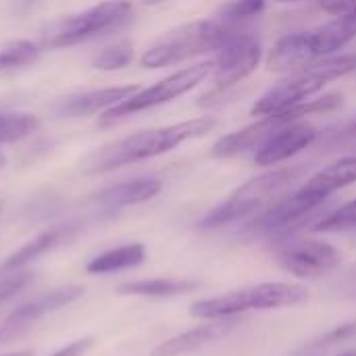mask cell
I'll return each instance as SVG.
<instances>
[{"instance_id":"obj_8","label":"cell","mask_w":356,"mask_h":356,"mask_svg":"<svg viewBox=\"0 0 356 356\" xmlns=\"http://www.w3.org/2000/svg\"><path fill=\"white\" fill-rule=\"evenodd\" d=\"M131 2L129 0H104L94 4L81 13L60 17L46 25L42 31V48L56 50L81 44L90 38L104 35L108 31L119 29L131 17Z\"/></svg>"},{"instance_id":"obj_29","label":"cell","mask_w":356,"mask_h":356,"mask_svg":"<svg viewBox=\"0 0 356 356\" xmlns=\"http://www.w3.org/2000/svg\"><path fill=\"white\" fill-rule=\"evenodd\" d=\"M319 6L334 17L356 15V0H319Z\"/></svg>"},{"instance_id":"obj_25","label":"cell","mask_w":356,"mask_h":356,"mask_svg":"<svg viewBox=\"0 0 356 356\" xmlns=\"http://www.w3.org/2000/svg\"><path fill=\"white\" fill-rule=\"evenodd\" d=\"M350 229H356V198L338 207L332 213H325L313 225V232H321V234H338V232H350Z\"/></svg>"},{"instance_id":"obj_7","label":"cell","mask_w":356,"mask_h":356,"mask_svg":"<svg viewBox=\"0 0 356 356\" xmlns=\"http://www.w3.org/2000/svg\"><path fill=\"white\" fill-rule=\"evenodd\" d=\"M340 106H342V94H338V92L325 94L321 98H311V100L300 102V104H296L292 108L261 117L259 121L219 138L213 144L211 154L217 156V159H232V156L244 154L248 150H257L269 136H273L282 127L292 125L296 121H305L307 117H313V115L332 113V111H336Z\"/></svg>"},{"instance_id":"obj_2","label":"cell","mask_w":356,"mask_h":356,"mask_svg":"<svg viewBox=\"0 0 356 356\" xmlns=\"http://www.w3.org/2000/svg\"><path fill=\"white\" fill-rule=\"evenodd\" d=\"M353 40H356V15H338L315 29L280 38L269 50L265 65L271 73L290 75L338 54Z\"/></svg>"},{"instance_id":"obj_19","label":"cell","mask_w":356,"mask_h":356,"mask_svg":"<svg viewBox=\"0 0 356 356\" xmlns=\"http://www.w3.org/2000/svg\"><path fill=\"white\" fill-rule=\"evenodd\" d=\"M144 261H146V246L140 242H134V244H125V246H119V248H113L94 257L86 265V271L92 275H106V273H117V271L140 267Z\"/></svg>"},{"instance_id":"obj_11","label":"cell","mask_w":356,"mask_h":356,"mask_svg":"<svg viewBox=\"0 0 356 356\" xmlns=\"http://www.w3.org/2000/svg\"><path fill=\"white\" fill-rule=\"evenodd\" d=\"M280 267L298 280H319L334 273L342 265V254L321 240H298L286 244L277 252Z\"/></svg>"},{"instance_id":"obj_3","label":"cell","mask_w":356,"mask_h":356,"mask_svg":"<svg viewBox=\"0 0 356 356\" xmlns=\"http://www.w3.org/2000/svg\"><path fill=\"white\" fill-rule=\"evenodd\" d=\"M356 71V54H334L311 67L286 75L280 83L269 88L250 108L252 117H267L300 102L315 98L330 81L342 79Z\"/></svg>"},{"instance_id":"obj_35","label":"cell","mask_w":356,"mask_h":356,"mask_svg":"<svg viewBox=\"0 0 356 356\" xmlns=\"http://www.w3.org/2000/svg\"><path fill=\"white\" fill-rule=\"evenodd\" d=\"M4 163H6V159H4V154L0 152V167H4Z\"/></svg>"},{"instance_id":"obj_10","label":"cell","mask_w":356,"mask_h":356,"mask_svg":"<svg viewBox=\"0 0 356 356\" xmlns=\"http://www.w3.org/2000/svg\"><path fill=\"white\" fill-rule=\"evenodd\" d=\"M263 58V48L257 35L252 33H236L221 50L215 52L213 58V94L223 92L242 83L250 77Z\"/></svg>"},{"instance_id":"obj_32","label":"cell","mask_w":356,"mask_h":356,"mask_svg":"<svg viewBox=\"0 0 356 356\" xmlns=\"http://www.w3.org/2000/svg\"><path fill=\"white\" fill-rule=\"evenodd\" d=\"M2 356H33V350H17V353H8Z\"/></svg>"},{"instance_id":"obj_26","label":"cell","mask_w":356,"mask_h":356,"mask_svg":"<svg viewBox=\"0 0 356 356\" xmlns=\"http://www.w3.org/2000/svg\"><path fill=\"white\" fill-rule=\"evenodd\" d=\"M267 0H229L223 8H221V21L238 25L244 19H250L254 15H259L265 8Z\"/></svg>"},{"instance_id":"obj_21","label":"cell","mask_w":356,"mask_h":356,"mask_svg":"<svg viewBox=\"0 0 356 356\" xmlns=\"http://www.w3.org/2000/svg\"><path fill=\"white\" fill-rule=\"evenodd\" d=\"M67 236V229L63 227H52L44 234H40L38 238H33L31 242H27L25 246H21L15 254H10L0 269L4 271H15V269H25L27 263L35 261L38 257H42L44 252H48L50 248H54L63 238Z\"/></svg>"},{"instance_id":"obj_27","label":"cell","mask_w":356,"mask_h":356,"mask_svg":"<svg viewBox=\"0 0 356 356\" xmlns=\"http://www.w3.org/2000/svg\"><path fill=\"white\" fill-rule=\"evenodd\" d=\"M31 282V273L25 269L4 271L0 269V305L13 298L19 290H23Z\"/></svg>"},{"instance_id":"obj_9","label":"cell","mask_w":356,"mask_h":356,"mask_svg":"<svg viewBox=\"0 0 356 356\" xmlns=\"http://www.w3.org/2000/svg\"><path fill=\"white\" fill-rule=\"evenodd\" d=\"M211 73H213V60H204V63L184 67V69L167 75L165 79H161V81H156V83H152L148 88H140L136 94H131L123 102H119L113 108L104 111L98 123L102 127H108V125H115L117 121H121V119H125L129 115H136V113L167 104V102L188 94L196 86H200Z\"/></svg>"},{"instance_id":"obj_1","label":"cell","mask_w":356,"mask_h":356,"mask_svg":"<svg viewBox=\"0 0 356 356\" xmlns=\"http://www.w3.org/2000/svg\"><path fill=\"white\" fill-rule=\"evenodd\" d=\"M215 127H217L215 117H196V119L173 123V125H165V127L136 131V134H129L125 138L113 140L96 148L92 154L83 159L81 171L88 175H96V173L115 171L119 167L134 165L140 161H148V159L171 152L184 142L204 138Z\"/></svg>"},{"instance_id":"obj_12","label":"cell","mask_w":356,"mask_h":356,"mask_svg":"<svg viewBox=\"0 0 356 356\" xmlns=\"http://www.w3.org/2000/svg\"><path fill=\"white\" fill-rule=\"evenodd\" d=\"M325 200L327 198L309 194L302 188H298L296 192L282 196L277 202L265 209V213L257 217V221L252 223V229L259 234H269V236L288 234L296 227H302L311 219H315V215L321 211Z\"/></svg>"},{"instance_id":"obj_22","label":"cell","mask_w":356,"mask_h":356,"mask_svg":"<svg viewBox=\"0 0 356 356\" xmlns=\"http://www.w3.org/2000/svg\"><path fill=\"white\" fill-rule=\"evenodd\" d=\"M40 46L31 40H13L0 46V73L23 69L40 58Z\"/></svg>"},{"instance_id":"obj_5","label":"cell","mask_w":356,"mask_h":356,"mask_svg":"<svg viewBox=\"0 0 356 356\" xmlns=\"http://www.w3.org/2000/svg\"><path fill=\"white\" fill-rule=\"evenodd\" d=\"M307 167L296 165V167H282V169H271L265 171L240 188H236L219 207L209 211L204 219L200 221L202 227H219L225 223H232L236 219H242L246 215H252L261 209H269L273 202H277L290 188L305 175Z\"/></svg>"},{"instance_id":"obj_30","label":"cell","mask_w":356,"mask_h":356,"mask_svg":"<svg viewBox=\"0 0 356 356\" xmlns=\"http://www.w3.org/2000/svg\"><path fill=\"white\" fill-rule=\"evenodd\" d=\"M92 346H94V340L92 338H81V340H75V342L67 344L65 348L56 350L54 355L50 356H83Z\"/></svg>"},{"instance_id":"obj_17","label":"cell","mask_w":356,"mask_h":356,"mask_svg":"<svg viewBox=\"0 0 356 356\" xmlns=\"http://www.w3.org/2000/svg\"><path fill=\"white\" fill-rule=\"evenodd\" d=\"M163 190V181L156 177H136L127 179L115 186H108L96 194V200L108 209H121V207H134L152 200Z\"/></svg>"},{"instance_id":"obj_28","label":"cell","mask_w":356,"mask_h":356,"mask_svg":"<svg viewBox=\"0 0 356 356\" xmlns=\"http://www.w3.org/2000/svg\"><path fill=\"white\" fill-rule=\"evenodd\" d=\"M350 338H356V323H344V325H338L336 330L327 332L325 336H321L313 346H330V344H336V342H346Z\"/></svg>"},{"instance_id":"obj_20","label":"cell","mask_w":356,"mask_h":356,"mask_svg":"<svg viewBox=\"0 0 356 356\" xmlns=\"http://www.w3.org/2000/svg\"><path fill=\"white\" fill-rule=\"evenodd\" d=\"M200 288V282L196 280H171V277H159V280H138L127 282L117 288V294L121 296H148V298H169V296H181L188 292H194Z\"/></svg>"},{"instance_id":"obj_6","label":"cell","mask_w":356,"mask_h":356,"mask_svg":"<svg viewBox=\"0 0 356 356\" xmlns=\"http://www.w3.org/2000/svg\"><path fill=\"white\" fill-rule=\"evenodd\" d=\"M309 298L307 288L298 284L286 282H267L242 290H232L219 296L196 300L190 307L192 317L204 321L232 319L246 311H269V309H286L302 305Z\"/></svg>"},{"instance_id":"obj_33","label":"cell","mask_w":356,"mask_h":356,"mask_svg":"<svg viewBox=\"0 0 356 356\" xmlns=\"http://www.w3.org/2000/svg\"><path fill=\"white\" fill-rule=\"evenodd\" d=\"M142 2L150 6V4H159V2H163V0H142Z\"/></svg>"},{"instance_id":"obj_24","label":"cell","mask_w":356,"mask_h":356,"mask_svg":"<svg viewBox=\"0 0 356 356\" xmlns=\"http://www.w3.org/2000/svg\"><path fill=\"white\" fill-rule=\"evenodd\" d=\"M131 60H134V44L129 40H119L102 48L92 58V67L98 71H119L125 69Z\"/></svg>"},{"instance_id":"obj_36","label":"cell","mask_w":356,"mask_h":356,"mask_svg":"<svg viewBox=\"0 0 356 356\" xmlns=\"http://www.w3.org/2000/svg\"><path fill=\"white\" fill-rule=\"evenodd\" d=\"M280 2H294V0H280Z\"/></svg>"},{"instance_id":"obj_13","label":"cell","mask_w":356,"mask_h":356,"mask_svg":"<svg viewBox=\"0 0 356 356\" xmlns=\"http://www.w3.org/2000/svg\"><path fill=\"white\" fill-rule=\"evenodd\" d=\"M81 296H83L81 286H65V288L46 292V294L33 298L31 302L19 307L17 311H13L8 315V319L0 327V344H6L15 338L23 336L29 327H33V323H38L40 319H44L46 315H50L58 309H65L67 305L75 302Z\"/></svg>"},{"instance_id":"obj_16","label":"cell","mask_w":356,"mask_h":356,"mask_svg":"<svg viewBox=\"0 0 356 356\" xmlns=\"http://www.w3.org/2000/svg\"><path fill=\"white\" fill-rule=\"evenodd\" d=\"M236 323L232 319H217L209 325L192 327L188 332H181L165 342H161L156 348H152L150 356H181L190 355L198 348H202L209 342H215L217 338H223L229 330H234Z\"/></svg>"},{"instance_id":"obj_15","label":"cell","mask_w":356,"mask_h":356,"mask_svg":"<svg viewBox=\"0 0 356 356\" xmlns=\"http://www.w3.org/2000/svg\"><path fill=\"white\" fill-rule=\"evenodd\" d=\"M140 86L127 83V86H113V88H102V90H90L81 94H71L63 100L56 102L54 115L63 119H79V117H90L100 111H108L115 104L123 102L131 94H136Z\"/></svg>"},{"instance_id":"obj_31","label":"cell","mask_w":356,"mask_h":356,"mask_svg":"<svg viewBox=\"0 0 356 356\" xmlns=\"http://www.w3.org/2000/svg\"><path fill=\"white\" fill-rule=\"evenodd\" d=\"M356 140V121H353L350 125H346L344 129H340L334 136V142H355Z\"/></svg>"},{"instance_id":"obj_4","label":"cell","mask_w":356,"mask_h":356,"mask_svg":"<svg viewBox=\"0 0 356 356\" xmlns=\"http://www.w3.org/2000/svg\"><path fill=\"white\" fill-rule=\"evenodd\" d=\"M236 33H238V25L225 23L221 19L192 21L169 31L165 38L152 44L142 54L140 63L146 69L171 67V65L190 60L194 56L221 50Z\"/></svg>"},{"instance_id":"obj_34","label":"cell","mask_w":356,"mask_h":356,"mask_svg":"<svg viewBox=\"0 0 356 356\" xmlns=\"http://www.w3.org/2000/svg\"><path fill=\"white\" fill-rule=\"evenodd\" d=\"M338 356H356V350H346V353H342V355Z\"/></svg>"},{"instance_id":"obj_14","label":"cell","mask_w":356,"mask_h":356,"mask_svg":"<svg viewBox=\"0 0 356 356\" xmlns=\"http://www.w3.org/2000/svg\"><path fill=\"white\" fill-rule=\"evenodd\" d=\"M319 138L317 127H313L307 121H296L292 125L282 127L273 136H269L257 150H254V163L259 167H275L298 152L313 146V142Z\"/></svg>"},{"instance_id":"obj_18","label":"cell","mask_w":356,"mask_h":356,"mask_svg":"<svg viewBox=\"0 0 356 356\" xmlns=\"http://www.w3.org/2000/svg\"><path fill=\"white\" fill-rule=\"evenodd\" d=\"M353 184H356V152L340 156L327 167H323L321 171L313 173L300 188L309 194L330 198L334 192Z\"/></svg>"},{"instance_id":"obj_23","label":"cell","mask_w":356,"mask_h":356,"mask_svg":"<svg viewBox=\"0 0 356 356\" xmlns=\"http://www.w3.org/2000/svg\"><path fill=\"white\" fill-rule=\"evenodd\" d=\"M40 129V119L29 113L0 111V144H13Z\"/></svg>"}]
</instances>
